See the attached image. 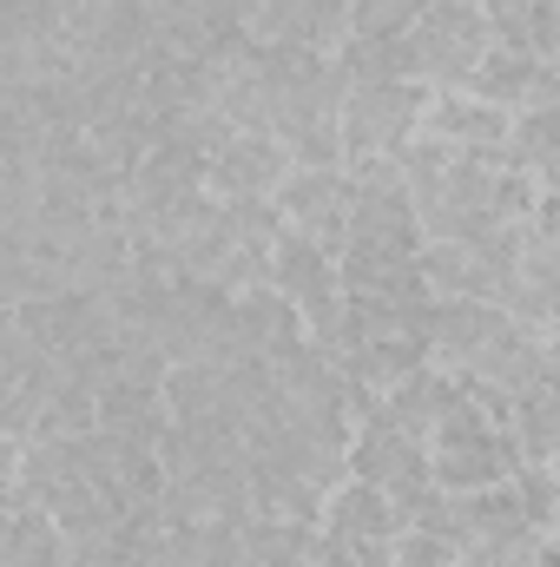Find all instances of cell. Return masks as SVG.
Segmentation results:
<instances>
[{
  "label": "cell",
  "instance_id": "cell-27",
  "mask_svg": "<svg viewBox=\"0 0 560 567\" xmlns=\"http://www.w3.org/2000/svg\"><path fill=\"white\" fill-rule=\"evenodd\" d=\"M535 567H560V548H554V542H548V548L535 555Z\"/></svg>",
  "mask_w": 560,
  "mask_h": 567
},
{
  "label": "cell",
  "instance_id": "cell-8",
  "mask_svg": "<svg viewBox=\"0 0 560 567\" xmlns=\"http://www.w3.org/2000/svg\"><path fill=\"white\" fill-rule=\"evenodd\" d=\"M290 172H297V158L283 152L278 133H238V140L211 158L205 185H211V198L238 205V198H278Z\"/></svg>",
  "mask_w": 560,
  "mask_h": 567
},
{
  "label": "cell",
  "instance_id": "cell-28",
  "mask_svg": "<svg viewBox=\"0 0 560 567\" xmlns=\"http://www.w3.org/2000/svg\"><path fill=\"white\" fill-rule=\"evenodd\" d=\"M548 475H554V488H560V449H554V455H548Z\"/></svg>",
  "mask_w": 560,
  "mask_h": 567
},
{
  "label": "cell",
  "instance_id": "cell-15",
  "mask_svg": "<svg viewBox=\"0 0 560 567\" xmlns=\"http://www.w3.org/2000/svg\"><path fill=\"white\" fill-rule=\"evenodd\" d=\"M462 396H468V390H462V377H455V370H442V363H422L409 383H396V390L383 396V410L409 429V435H422V442H428V435H435V423H442V416H448Z\"/></svg>",
  "mask_w": 560,
  "mask_h": 567
},
{
  "label": "cell",
  "instance_id": "cell-4",
  "mask_svg": "<svg viewBox=\"0 0 560 567\" xmlns=\"http://www.w3.org/2000/svg\"><path fill=\"white\" fill-rule=\"evenodd\" d=\"M428 120V86L422 80H383V86H350L336 126H343V152L350 165L363 158H403L422 140Z\"/></svg>",
  "mask_w": 560,
  "mask_h": 567
},
{
  "label": "cell",
  "instance_id": "cell-26",
  "mask_svg": "<svg viewBox=\"0 0 560 567\" xmlns=\"http://www.w3.org/2000/svg\"><path fill=\"white\" fill-rule=\"evenodd\" d=\"M475 7H481V13H488L501 33H515V27L528 20V7H535V0H475Z\"/></svg>",
  "mask_w": 560,
  "mask_h": 567
},
{
  "label": "cell",
  "instance_id": "cell-21",
  "mask_svg": "<svg viewBox=\"0 0 560 567\" xmlns=\"http://www.w3.org/2000/svg\"><path fill=\"white\" fill-rule=\"evenodd\" d=\"M343 80L350 86H383V80H416V60H409V40L403 33H356L343 53H336Z\"/></svg>",
  "mask_w": 560,
  "mask_h": 567
},
{
  "label": "cell",
  "instance_id": "cell-20",
  "mask_svg": "<svg viewBox=\"0 0 560 567\" xmlns=\"http://www.w3.org/2000/svg\"><path fill=\"white\" fill-rule=\"evenodd\" d=\"M508 165L528 172L541 192H560V106H535L515 113V140H508Z\"/></svg>",
  "mask_w": 560,
  "mask_h": 567
},
{
  "label": "cell",
  "instance_id": "cell-6",
  "mask_svg": "<svg viewBox=\"0 0 560 567\" xmlns=\"http://www.w3.org/2000/svg\"><path fill=\"white\" fill-rule=\"evenodd\" d=\"M508 323H515V310H501V303L435 297V303H428V363H442V370L468 377V370H475L501 337H508Z\"/></svg>",
  "mask_w": 560,
  "mask_h": 567
},
{
  "label": "cell",
  "instance_id": "cell-9",
  "mask_svg": "<svg viewBox=\"0 0 560 567\" xmlns=\"http://www.w3.org/2000/svg\"><path fill=\"white\" fill-rule=\"evenodd\" d=\"M350 475L376 482V488H403V482L428 475V442L409 435L390 410H370L356 423V435H350Z\"/></svg>",
  "mask_w": 560,
  "mask_h": 567
},
{
  "label": "cell",
  "instance_id": "cell-12",
  "mask_svg": "<svg viewBox=\"0 0 560 567\" xmlns=\"http://www.w3.org/2000/svg\"><path fill=\"white\" fill-rule=\"evenodd\" d=\"M383 535H403V522H396V502H390V488H376V482H343V488H330V502H323V542L330 548H363V542H383Z\"/></svg>",
  "mask_w": 560,
  "mask_h": 567
},
{
  "label": "cell",
  "instance_id": "cell-19",
  "mask_svg": "<svg viewBox=\"0 0 560 567\" xmlns=\"http://www.w3.org/2000/svg\"><path fill=\"white\" fill-rule=\"evenodd\" d=\"M535 73H541V60L515 40V33H501L495 40V53L481 60V73H475V100H488V106H501V113H521L528 106V93H535Z\"/></svg>",
  "mask_w": 560,
  "mask_h": 567
},
{
  "label": "cell",
  "instance_id": "cell-25",
  "mask_svg": "<svg viewBox=\"0 0 560 567\" xmlns=\"http://www.w3.org/2000/svg\"><path fill=\"white\" fill-rule=\"evenodd\" d=\"M528 238L535 245H560V192H541V205L528 218Z\"/></svg>",
  "mask_w": 560,
  "mask_h": 567
},
{
  "label": "cell",
  "instance_id": "cell-2",
  "mask_svg": "<svg viewBox=\"0 0 560 567\" xmlns=\"http://www.w3.org/2000/svg\"><path fill=\"white\" fill-rule=\"evenodd\" d=\"M403 40H409L416 80L428 93H468L475 73H481V60L495 53L501 27H495L475 0H435Z\"/></svg>",
  "mask_w": 560,
  "mask_h": 567
},
{
  "label": "cell",
  "instance_id": "cell-24",
  "mask_svg": "<svg viewBox=\"0 0 560 567\" xmlns=\"http://www.w3.org/2000/svg\"><path fill=\"white\" fill-rule=\"evenodd\" d=\"M515 40H521L535 60H554V66H560V0H535V7H528V20L515 27Z\"/></svg>",
  "mask_w": 560,
  "mask_h": 567
},
{
  "label": "cell",
  "instance_id": "cell-16",
  "mask_svg": "<svg viewBox=\"0 0 560 567\" xmlns=\"http://www.w3.org/2000/svg\"><path fill=\"white\" fill-rule=\"evenodd\" d=\"M508 310H515L528 330L560 337V245H535V238H528V251H521V278H515Z\"/></svg>",
  "mask_w": 560,
  "mask_h": 567
},
{
  "label": "cell",
  "instance_id": "cell-10",
  "mask_svg": "<svg viewBox=\"0 0 560 567\" xmlns=\"http://www.w3.org/2000/svg\"><path fill=\"white\" fill-rule=\"evenodd\" d=\"M271 284L303 310V323L350 297V290H343V265H336V251H323V245L303 238V231H283L278 245H271Z\"/></svg>",
  "mask_w": 560,
  "mask_h": 567
},
{
  "label": "cell",
  "instance_id": "cell-14",
  "mask_svg": "<svg viewBox=\"0 0 560 567\" xmlns=\"http://www.w3.org/2000/svg\"><path fill=\"white\" fill-rule=\"evenodd\" d=\"M343 290L376 297V303H428L422 251H343Z\"/></svg>",
  "mask_w": 560,
  "mask_h": 567
},
{
  "label": "cell",
  "instance_id": "cell-30",
  "mask_svg": "<svg viewBox=\"0 0 560 567\" xmlns=\"http://www.w3.org/2000/svg\"><path fill=\"white\" fill-rule=\"evenodd\" d=\"M462 567H495V561H475V555H462Z\"/></svg>",
  "mask_w": 560,
  "mask_h": 567
},
{
  "label": "cell",
  "instance_id": "cell-22",
  "mask_svg": "<svg viewBox=\"0 0 560 567\" xmlns=\"http://www.w3.org/2000/svg\"><path fill=\"white\" fill-rule=\"evenodd\" d=\"M435 0H350L356 33H409Z\"/></svg>",
  "mask_w": 560,
  "mask_h": 567
},
{
  "label": "cell",
  "instance_id": "cell-11",
  "mask_svg": "<svg viewBox=\"0 0 560 567\" xmlns=\"http://www.w3.org/2000/svg\"><path fill=\"white\" fill-rule=\"evenodd\" d=\"M428 475L448 488V495H475V488H501L521 475V449L508 429H488L475 442H455V449H428Z\"/></svg>",
  "mask_w": 560,
  "mask_h": 567
},
{
  "label": "cell",
  "instance_id": "cell-5",
  "mask_svg": "<svg viewBox=\"0 0 560 567\" xmlns=\"http://www.w3.org/2000/svg\"><path fill=\"white\" fill-rule=\"evenodd\" d=\"M278 212L290 231H303V238H317L323 251H336V265H343V251H350V212H356V178H350V165H336V172H290L278 192Z\"/></svg>",
  "mask_w": 560,
  "mask_h": 567
},
{
  "label": "cell",
  "instance_id": "cell-17",
  "mask_svg": "<svg viewBox=\"0 0 560 567\" xmlns=\"http://www.w3.org/2000/svg\"><path fill=\"white\" fill-rule=\"evenodd\" d=\"M508 435L521 449V462H548L560 449V370L548 363V377H535L528 390H515V416Z\"/></svg>",
  "mask_w": 560,
  "mask_h": 567
},
{
  "label": "cell",
  "instance_id": "cell-7",
  "mask_svg": "<svg viewBox=\"0 0 560 567\" xmlns=\"http://www.w3.org/2000/svg\"><path fill=\"white\" fill-rule=\"evenodd\" d=\"M422 133L442 145H455L462 158H488V165H508V140H515V113L475 100V93H428V120Z\"/></svg>",
  "mask_w": 560,
  "mask_h": 567
},
{
  "label": "cell",
  "instance_id": "cell-13",
  "mask_svg": "<svg viewBox=\"0 0 560 567\" xmlns=\"http://www.w3.org/2000/svg\"><path fill=\"white\" fill-rule=\"evenodd\" d=\"M73 555L60 522L46 515V502H33L27 488H7V522H0V567H60Z\"/></svg>",
  "mask_w": 560,
  "mask_h": 567
},
{
  "label": "cell",
  "instance_id": "cell-23",
  "mask_svg": "<svg viewBox=\"0 0 560 567\" xmlns=\"http://www.w3.org/2000/svg\"><path fill=\"white\" fill-rule=\"evenodd\" d=\"M396 567H462V548H455L448 535L403 528V535H396Z\"/></svg>",
  "mask_w": 560,
  "mask_h": 567
},
{
  "label": "cell",
  "instance_id": "cell-29",
  "mask_svg": "<svg viewBox=\"0 0 560 567\" xmlns=\"http://www.w3.org/2000/svg\"><path fill=\"white\" fill-rule=\"evenodd\" d=\"M548 542H554V548H560V515H554V528H548Z\"/></svg>",
  "mask_w": 560,
  "mask_h": 567
},
{
  "label": "cell",
  "instance_id": "cell-18",
  "mask_svg": "<svg viewBox=\"0 0 560 567\" xmlns=\"http://www.w3.org/2000/svg\"><path fill=\"white\" fill-rule=\"evenodd\" d=\"M165 410H172V423H218V429H238V423H231L225 363H178V370L165 377Z\"/></svg>",
  "mask_w": 560,
  "mask_h": 567
},
{
  "label": "cell",
  "instance_id": "cell-3",
  "mask_svg": "<svg viewBox=\"0 0 560 567\" xmlns=\"http://www.w3.org/2000/svg\"><path fill=\"white\" fill-rule=\"evenodd\" d=\"M521 251H528V225H501L462 245H422V278L428 297H475V303H501L515 297L521 278Z\"/></svg>",
  "mask_w": 560,
  "mask_h": 567
},
{
  "label": "cell",
  "instance_id": "cell-1",
  "mask_svg": "<svg viewBox=\"0 0 560 567\" xmlns=\"http://www.w3.org/2000/svg\"><path fill=\"white\" fill-rule=\"evenodd\" d=\"M428 245H462L501 225H528L541 205V185L515 165H488V158H448L435 178L409 185Z\"/></svg>",
  "mask_w": 560,
  "mask_h": 567
}]
</instances>
